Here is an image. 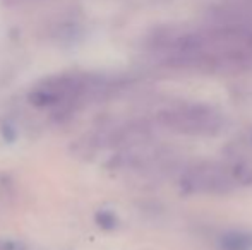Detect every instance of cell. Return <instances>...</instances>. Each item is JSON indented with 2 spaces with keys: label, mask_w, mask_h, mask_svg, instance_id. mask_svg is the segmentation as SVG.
<instances>
[{
  "label": "cell",
  "mask_w": 252,
  "mask_h": 250,
  "mask_svg": "<svg viewBox=\"0 0 252 250\" xmlns=\"http://www.w3.org/2000/svg\"><path fill=\"white\" fill-rule=\"evenodd\" d=\"M221 247L225 250H252V233H230L223 237Z\"/></svg>",
  "instance_id": "cell-3"
},
{
  "label": "cell",
  "mask_w": 252,
  "mask_h": 250,
  "mask_svg": "<svg viewBox=\"0 0 252 250\" xmlns=\"http://www.w3.org/2000/svg\"><path fill=\"white\" fill-rule=\"evenodd\" d=\"M159 122L170 130L187 136H213L223 127V118L215 108L201 103H179L159 113Z\"/></svg>",
  "instance_id": "cell-2"
},
{
  "label": "cell",
  "mask_w": 252,
  "mask_h": 250,
  "mask_svg": "<svg viewBox=\"0 0 252 250\" xmlns=\"http://www.w3.org/2000/svg\"><path fill=\"white\" fill-rule=\"evenodd\" d=\"M247 182H252V168L247 165L204 163L186 171L180 184L189 194H226Z\"/></svg>",
  "instance_id": "cell-1"
}]
</instances>
